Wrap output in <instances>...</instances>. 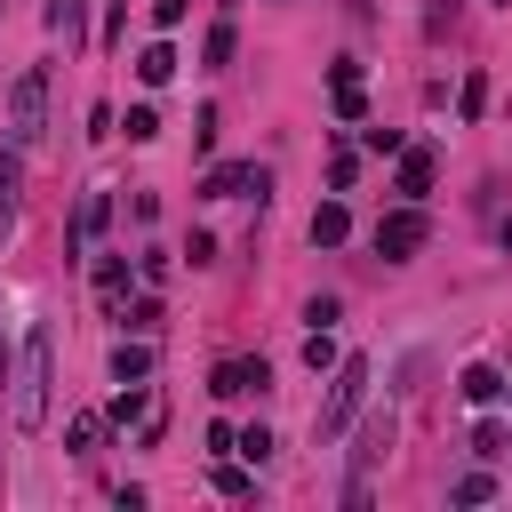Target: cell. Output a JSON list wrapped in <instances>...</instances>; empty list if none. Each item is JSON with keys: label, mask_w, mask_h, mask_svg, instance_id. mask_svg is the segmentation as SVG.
<instances>
[{"label": "cell", "mask_w": 512, "mask_h": 512, "mask_svg": "<svg viewBox=\"0 0 512 512\" xmlns=\"http://www.w3.org/2000/svg\"><path fill=\"white\" fill-rule=\"evenodd\" d=\"M48 384H56V336L32 328L16 344V360H8V424L16 432H40L48 424Z\"/></svg>", "instance_id": "cell-1"}, {"label": "cell", "mask_w": 512, "mask_h": 512, "mask_svg": "<svg viewBox=\"0 0 512 512\" xmlns=\"http://www.w3.org/2000/svg\"><path fill=\"white\" fill-rule=\"evenodd\" d=\"M360 400H368V360L344 352V360L328 368V400H320V416H312V440H344L352 416H360Z\"/></svg>", "instance_id": "cell-2"}, {"label": "cell", "mask_w": 512, "mask_h": 512, "mask_svg": "<svg viewBox=\"0 0 512 512\" xmlns=\"http://www.w3.org/2000/svg\"><path fill=\"white\" fill-rule=\"evenodd\" d=\"M40 128H48V72L32 64V72H16V88H8V144L24 152V144H40Z\"/></svg>", "instance_id": "cell-3"}, {"label": "cell", "mask_w": 512, "mask_h": 512, "mask_svg": "<svg viewBox=\"0 0 512 512\" xmlns=\"http://www.w3.org/2000/svg\"><path fill=\"white\" fill-rule=\"evenodd\" d=\"M424 240H432L424 200H400V208H384V216H376V256H384V264H408Z\"/></svg>", "instance_id": "cell-4"}, {"label": "cell", "mask_w": 512, "mask_h": 512, "mask_svg": "<svg viewBox=\"0 0 512 512\" xmlns=\"http://www.w3.org/2000/svg\"><path fill=\"white\" fill-rule=\"evenodd\" d=\"M392 432H400V424H392V408L360 424V448H352V480H344V504H352V512L368 504V472L384 464V448H392Z\"/></svg>", "instance_id": "cell-5"}, {"label": "cell", "mask_w": 512, "mask_h": 512, "mask_svg": "<svg viewBox=\"0 0 512 512\" xmlns=\"http://www.w3.org/2000/svg\"><path fill=\"white\" fill-rule=\"evenodd\" d=\"M200 192H208V200H256V208H264L272 168H264V160H224V168H208V176H200Z\"/></svg>", "instance_id": "cell-6"}, {"label": "cell", "mask_w": 512, "mask_h": 512, "mask_svg": "<svg viewBox=\"0 0 512 512\" xmlns=\"http://www.w3.org/2000/svg\"><path fill=\"white\" fill-rule=\"evenodd\" d=\"M208 392H216V400H264V392H272V368H264L256 352H232V360L208 368Z\"/></svg>", "instance_id": "cell-7"}, {"label": "cell", "mask_w": 512, "mask_h": 512, "mask_svg": "<svg viewBox=\"0 0 512 512\" xmlns=\"http://www.w3.org/2000/svg\"><path fill=\"white\" fill-rule=\"evenodd\" d=\"M432 176H440V152H432V144H400L392 192H400V200H424V192H432Z\"/></svg>", "instance_id": "cell-8"}, {"label": "cell", "mask_w": 512, "mask_h": 512, "mask_svg": "<svg viewBox=\"0 0 512 512\" xmlns=\"http://www.w3.org/2000/svg\"><path fill=\"white\" fill-rule=\"evenodd\" d=\"M456 392H464V400H472V408H496V400H504V392H512V384H504V368H488V360H472V368H464V376H456Z\"/></svg>", "instance_id": "cell-9"}, {"label": "cell", "mask_w": 512, "mask_h": 512, "mask_svg": "<svg viewBox=\"0 0 512 512\" xmlns=\"http://www.w3.org/2000/svg\"><path fill=\"white\" fill-rule=\"evenodd\" d=\"M104 224H112V192H80V216H72V248L104 240Z\"/></svg>", "instance_id": "cell-10"}, {"label": "cell", "mask_w": 512, "mask_h": 512, "mask_svg": "<svg viewBox=\"0 0 512 512\" xmlns=\"http://www.w3.org/2000/svg\"><path fill=\"white\" fill-rule=\"evenodd\" d=\"M344 240H352V208L344 200H320L312 208V248H344Z\"/></svg>", "instance_id": "cell-11"}, {"label": "cell", "mask_w": 512, "mask_h": 512, "mask_svg": "<svg viewBox=\"0 0 512 512\" xmlns=\"http://www.w3.org/2000/svg\"><path fill=\"white\" fill-rule=\"evenodd\" d=\"M144 376H152V344L144 336H120L112 344V384H144Z\"/></svg>", "instance_id": "cell-12"}, {"label": "cell", "mask_w": 512, "mask_h": 512, "mask_svg": "<svg viewBox=\"0 0 512 512\" xmlns=\"http://www.w3.org/2000/svg\"><path fill=\"white\" fill-rule=\"evenodd\" d=\"M232 56H240V24H232V16H216V24H208V40H200V64H208V72H224Z\"/></svg>", "instance_id": "cell-13"}, {"label": "cell", "mask_w": 512, "mask_h": 512, "mask_svg": "<svg viewBox=\"0 0 512 512\" xmlns=\"http://www.w3.org/2000/svg\"><path fill=\"white\" fill-rule=\"evenodd\" d=\"M96 304H104V312L128 304V256H96Z\"/></svg>", "instance_id": "cell-14"}, {"label": "cell", "mask_w": 512, "mask_h": 512, "mask_svg": "<svg viewBox=\"0 0 512 512\" xmlns=\"http://www.w3.org/2000/svg\"><path fill=\"white\" fill-rule=\"evenodd\" d=\"M112 320H120L128 336H160V328H168V312H160V296H136V304H120Z\"/></svg>", "instance_id": "cell-15"}, {"label": "cell", "mask_w": 512, "mask_h": 512, "mask_svg": "<svg viewBox=\"0 0 512 512\" xmlns=\"http://www.w3.org/2000/svg\"><path fill=\"white\" fill-rule=\"evenodd\" d=\"M144 416H160V400H152L144 384H120V400L104 408V424H144Z\"/></svg>", "instance_id": "cell-16"}, {"label": "cell", "mask_w": 512, "mask_h": 512, "mask_svg": "<svg viewBox=\"0 0 512 512\" xmlns=\"http://www.w3.org/2000/svg\"><path fill=\"white\" fill-rule=\"evenodd\" d=\"M136 80H144V88H160V80H176V48H168V40H152V48L136 56Z\"/></svg>", "instance_id": "cell-17"}, {"label": "cell", "mask_w": 512, "mask_h": 512, "mask_svg": "<svg viewBox=\"0 0 512 512\" xmlns=\"http://www.w3.org/2000/svg\"><path fill=\"white\" fill-rule=\"evenodd\" d=\"M328 104H336V120H344V128H360V120H368V96H360V80H328Z\"/></svg>", "instance_id": "cell-18"}, {"label": "cell", "mask_w": 512, "mask_h": 512, "mask_svg": "<svg viewBox=\"0 0 512 512\" xmlns=\"http://www.w3.org/2000/svg\"><path fill=\"white\" fill-rule=\"evenodd\" d=\"M96 440H104V416H96V408H80V416L64 424V448H72V456H96Z\"/></svg>", "instance_id": "cell-19"}, {"label": "cell", "mask_w": 512, "mask_h": 512, "mask_svg": "<svg viewBox=\"0 0 512 512\" xmlns=\"http://www.w3.org/2000/svg\"><path fill=\"white\" fill-rule=\"evenodd\" d=\"M16 192H24V152L8 144V152H0V224L16 216Z\"/></svg>", "instance_id": "cell-20"}, {"label": "cell", "mask_w": 512, "mask_h": 512, "mask_svg": "<svg viewBox=\"0 0 512 512\" xmlns=\"http://www.w3.org/2000/svg\"><path fill=\"white\" fill-rule=\"evenodd\" d=\"M472 456H488V464H496V456H512V432H504L496 416H480V424H472Z\"/></svg>", "instance_id": "cell-21"}, {"label": "cell", "mask_w": 512, "mask_h": 512, "mask_svg": "<svg viewBox=\"0 0 512 512\" xmlns=\"http://www.w3.org/2000/svg\"><path fill=\"white\" fill-rule=\"evenodd\" d=\"M208 480H216V496H256V472H248V464H232V456H216V472H208Z\"/></svg>", "instance_id": "cell-22"}, {"label": "cell", "mask_w": 512, "mask_h": 512, "mask_svg": "<svg viewBox=\"0 0 512 512\" xmlns=\"http://www.w3.org/2000/svg\"><path fill=\"white\" fill-rule=\"evenodd\" d=\"M232 456H240V464H272V432H264V424L232 432Z\"/></svg>", "instance_id": "cell-23"}, {"label": "cell", "mask_w": 512, "mask_h": 512, "mask_svg": "<svg viewBox=\"0 0 512 512\" xmlns=\"http://www.w3.org/2000/svg\"><path fill=\"white\" fill-rule=\"evenodd\" d=\"M448 504H496V472H464V480L448 488Z\"/></svg>", "instance_id": "cell-24"}, {"label": "cell", "mask_w": 512, "mask_h": 512, "mask_svg": "<svg viewBox=\"0 0 512 512\" xmlns=\"http://www.w3.org/2000/svg\"><path fill=\"white\" fill-rule=\"evenodd\" d=\"M456 112H464V120H480V112H488V72H464V96H456Z\"/></svg>", "instance_id": "cell-25"}, {"label": "cell", "mask_w": 512, "mask_h": 512, "mask_svg": "<svg viewBox=\"0 0 512 512\" xmlns=\"http://www.w3.org/2000/svg\"><path fill=\"white\" fill-rule=\"evenodd\" d=\"M336 360H344V352H336V344H328V328H312V336H304V368H312V376H320V368H336Z\"/></svg>", "instance_id": "cell-26"}, {"label": "cell", "mask_w": 512, "mask_h": 512, "mask_svg": "<svg viewBox=\"0 0 512 512\" xmlns=\"http://www.w3.org/2000/svg\"><path fill=\"white\" fill-rule=\"evenodd\" d=\"M160 136V112L152 104H128V144H152Z\"/></svg>", "instance_id": "cell-27"}, {"label": "cell", "mask_w": 512, "mask_h": 512, "mask_svg": "<svg viewBox=\"0 0 512 512\" xmlns=\"http://www.w3.org/2000/svg\"><path fill=\"white\" fill-rule=\"evenodd\" d=\"M352 184H360V152H336L328 160V192H352Z\"/></svg>", "instance_id": "cell-28"}, {"label": "cell", "mask_w": 512, "mask_h": 512, "mask_svg": "<svg viewBox=\"0 0 512 512\" xmlns=\"http://www.w3.org/2000/svg\"><path fill=\"white\" fill-rule=\"evenodd\" d=\"M48 32H64V40H80V0H48Z\"/></svg>", "instance_id": "cell-29"}, {"label": "cell", "mask_w": 512, "mask_h": 512, "mask_svg": "<svg viewBox=\"0 0 512 512\" xmlns=\"http://www.w3.org/2000/svg\"><path fill=\"white\" fill-rule=\"evenodd\" d=\"M184 16H192V0H152V24H160V32H176Z\"/></svg>", "instance_id": "cell-30"}, {"label": "cell", "mask_w": 512, "mask_h": 512, "mask_svg": "<svg viewBox=\"0 0 512 512\" xmlns=\"http://www.w3.org/2000/svg\"><path fill=\"white\" fill-rule=\"evenodd\" d=\"M360 144H368V152H400V128H368V120H360Z\"/></svg>", "instance_id": "cell-31"}, {"label": "cell", "mask_w": 512, "mask_h": 512, "mask_svg": "<svg viewBox=\"0 0 512 512\" xmlns=\"http://www.w3.org/2000/svg\"><path fill=\"white\" fill-rule=\"evenodd\" d=\"M504 248H512V216H504Z\"/></svg>", "instance_id": "cell-32"}, {"label": "cell", "mask_w": 512, "mask_h": 512, "mask_svg": "<svg viewBox=\"0 0 512 512\" xmlns=\"http://www.w3.org/2000/svg\"><path fill=\"white\" fill-rule=\"evenodd\" d=\"M496 8H512V0H496Z\"/></svg>", "instance_id": "cell-33"}, {"label": "cell", "mask_w": 512, "mask_h": 512, "mask_svg": "<svg viewBox=\"0 0 512 512\" xmlns=\"http://www.w3.org/2000/svg\"><path fill=\"white\" fill-rule=\"evenodd\" d=\"M224 8H240V0H224Z\"/></svg>", "instance_id": "cell-34"}]
</instances>
